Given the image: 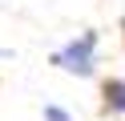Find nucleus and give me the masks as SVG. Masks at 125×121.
Wrapping results in <instances>:
<instances>
[{
  "mask_svg": "<svg viewBox=\"0 0 125 121\" xmlns=\"http://www.w3.org/2000/svg\"><path fill=\"white\" fill-rule=\"evenodd\" d=\"M93 48H97V32H81L77 40H69L52 56V65H61L65 73H77V77H89L93 73Z\"/></svg>",
  "mask_w": 125,
  "mask_h": 121,
  "instance_id": "f257e3e1",
  "label": "nucleus"
},
{
  "mask_svg": "<svg viewBox=\"0 0 125 121\" xmlns=\"http://www.w3.org/2000/svg\"><path fill=\"white\" fill-rule=\"evenodd\" d=\"M105 109L109 113H125V81L121 77L105 81Z\"/></svg>",
  "mask_w": 125,
  "mask_h": 121,
  "instance_id": "f03ea898",
  "label": "nucleus"
},
{
  "mask_svg": "<svg viewBox=\"0 0 125 121\" xmlns=\"http://www.w3.org/2000/svg\"><path fill=\"white\" fill-rule=\"evenodd\" d=\"M44 121H73V117H69L61 105H44Z\"/></svg>",
  "mask_w": 125,
  "mask_h": 121,
  "instance_id": "7ed1b4c3",
  "label": "nucleus"
}]
</instances>
